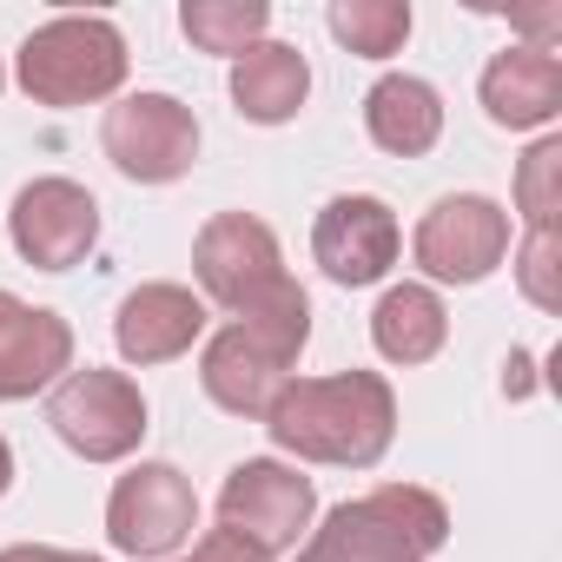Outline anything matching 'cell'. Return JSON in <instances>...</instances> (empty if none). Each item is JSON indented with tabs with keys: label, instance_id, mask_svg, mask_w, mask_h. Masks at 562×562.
<instances>
[{
	"label": "cell",
	"instance_id": "cell-5",
	"mask_svg": "<svg viewBox=\"0 0 562 562\" xmlns=\"http://www.w3.org/2000/svg\"><path fill=\"white\" fill-rule=\"evenodd\" d=\"M47 424H54V437H60L74 457H87V463H120V457H133L139 437H146V397H139V384H133L126 371L87 364V371H67V378L54 384Z\"/></svg>",
	"mask_w": 562,
	"mask_h": 562
},
{
	"label": "cell",
	"instance_id": "cell-19",
	"mask_svg": "<svg viewBox=\"0 0 562 562\" xmlns=\"http://www.w3.org/2000/svg\"><path fill=\"white\" fill-rule=\"evenodd\" d=\"M179 27H186V41L199 47V54H245V47H258L265 41V27H271V8L265 0H186L179 8Z\"/></svg>",
	"mask_w": 562,
	"mask_h": 562
},
{
	"label": "cell",
	"instance_id": "cell-9",
	"mask_svg": "<svg viewBox=\"0 0 562 562\" xmlns=\"http://www.w3.org/2000/svg\"><path fill=\"white\" fill-rule=\"evenodd\" d=\"M192 271H199V292L212 305H225L232 318L251 312L258 299H271L285 285V258H278V238L265 218L251 212H218L199 225L192 238Z\"/></svg>",
	"mask_w": 562,
	"mask_h": 562
},
{
	"label": "cell",
	"instance_id": "cell-15",
	"mask_svg": "<svg viewBox=\"0 0 562 562\" xmlns=\"http://www.w3.org/2000/svg\"><path fill=\"white\" fill-rule=\"evenodd\" d=\"M483 113L509 133H536L562 113V60L536 54V47H503L483 67Z\"/></svg>",
	"mask_w": 562,
	"mask_h": 562
},
{
	"label": "cell",
	"instance_id": "cell-25",
	"mask_svg": "<svg viewBox=\"0 0 562 562\" xmlns=\"http://www.w3.org/2000/svg\"><path fill=\"white\" fill-rule=\"evenodd\" d=\"M516 27H529V34H536L529 47H536V54H549V41L562 34V14H555V8H522V14H516Z\"/></svg>",
	"mask_w": 562,
	"mask_h": 562
},
{
	"label": "cell",
	"instance_id": "cell-22",
	"mask_svg": "<svg viewBox=\"0 0 562 562\" xmlns=\"http://www.w3.org/2000/svg\"><path fill=\"white\" fill-rule=\"evenodd\" d=\"M516 212L529 225H555L562 212V139H536L516 166Z\"/></svg>",
	"mask_w": 562,
	"mask_h": 562
},
{
	"label": "cell",
	"instance_id": "cell-23",
	"mask_svg": "<svg viewBox=\"0 0 562 562\" xmlns=\"http://www.w3.org/2000/svg\"><path fill=\"white\" fill-rule=\"evenodd\" d=\"M179 562H271V555L251 549V542L232 536V529H205V536L192 542V555H179Z\"/></svg>",
	"mask_w": 562,
	"mask_h": 562
},
{
	"label": "cell",
	"instance_id": "cell-27",
	"mask_svg": "<svg viewBox=\"0 0 562 562\" xmlns=\"http://www.w3.org/2000/svg\"><path fill=\"white\" fill-rule=\"evenodd\" d=\"M0 87H8V67H0Z\"/></svg>",
	"mask_w": 562,
	"mask_h": 562
},
{
	"label": "cell",
	"instance_id": "cell-13",
	"mask_svg": "<svg viewBox=\"0 0 562 562\" xmlns=\"http://www.w3.org/2000/svg\"><path fill=\"white\" fill-rule=\"evenodd\" d=\"M74 371V325L47 305L0 292V404L54 391Z\"/></svg>",
	"mask_w": 562,
	"mask_h": 562
},
{
	"label": "cell",
	"instance_id": "cell-11",
	"mask_svg": "<svg viewBox=\"0 0 562 562\" xmlns=\"http://www.w3.org/2000/svg\"><path fill=\"white\" fill-rule=\"evenodd\" d=\"M8 238L27 265L41 271H67L80 265L93 245H100V205L87 186L74 179H34L14 192V212H8Z\"/></svg>",
	"mask_w": 562,
	"mask_h": 562
},
{
	"label": "cell",
	"instance_id": "cell-4",
	"mask_svg": "<svg viewBox=\"0 0 562 562\" xmlns=\"http://www.w3.org/2000/svg\"><path fill=\"white\" fill-rule=\"evenodd\" d=\"M21 87L34 106H93L126 87V41L100 14H60L21 41Z\"/></svg>",
	"mask_w": 562,
	"mask_h": 562
},
{
	"label": "cell",
	"instance_id": "cell-21",
	"mask_svg": "<svg viewBox=\"0 0 562 562\" xmlns=\"http://www.w3.org/2000/svg\"><path fill=\"white\" fill-rule=\"evenodd\" d=\"M516 285L536 312H562V225H529L516 245Z\"/></svg>",
	"mask_w": 562,
	"mask_h": 562
},
{
	"label": "cell",
	"instance_id": "cell-26",
	"mask_svg": "<svg viewBox=\"0 0 562 562\" xmlns=\"http://www.w3.org/2000/svg\"><path fill=\"white\" fill-rule=\"evenodd\" d=\"M14 490V450H8V437H0V496Z\"/></svg>",
	"mask_w": 562,
	"mask_h": 562
},
{
	"label": "cell",
	"instance_id": "cell-24",
	"mask_svg": "<svg viewBox=\"0 0 562 562\" xmlns=\"http://www.w3.org/2000/svg\"><path fill=\"white\" fill-rule=\"evenodd\" d=\"M0 562H100L87 549H47V542H14V549H0Z\"/></svg>",
	"mask_w": 562,
	"mask_h": 562
},
{
	"label": "cell",
	"instance_id": "cell-16",
	"mask_svg": "<svg viewBox=\"0 0 562 562\" xmlns=\"http://www.w3.org/2000/svg\"><path fill=\"white\" fill-rule=\"evenodd\" d=\"M305 93H312V67H305V54L292 41H258V47H245L232 60V106L251 126H285V120H299Z\"/></svg>",
	"mask_w": 562,
	"mask_h": 562
},
{
	"label": "cell",
	"instance_id": "cell-8",
	"mask_svg": "<svg viewBox=\"0 0 562 562\" xmlns=\"http://www.w3.org/2000/svg\"><path fill=\"white\" fill-rule=\"evenodd\" d=\"M411 258L437 278V285H483V278L509 258V212L483 192H450L417 218Z\"/></svg>",
	"mask_w": 562,
	"mask_h": 562
},
{
	"label": "cell",
	"instance_id": "cell-1",
	"mask_svg": "<svg viewBox=\"0 0 562 562\" xmlns=\"http://www.w3.org/2000/svg\"><path fill=\"white\" fill-rule=\"evenodd\" d=\"M265 430L278 450L305 463L371 470L397 437V397L378 371H331V378H292L271 397Z\"/></svg>",
	"mask_w": 562,
	"mask_h": 562
},
{
	"label": "cell",
	"instance_id": "cell-7",
	"mask_svg": "<svg viewBox=\"0 0 562 562\" xmlns=\"http://www.w3.org/2000/svg\"><path fill=\"white\" fill-rule=\"evenodd\" d=\"M312 509H318L312 476H299L292 463H278V457H245L225 476V490H218V529L245 536L265 555L299 549V536L312 529Z\"/></svg>",
	"mask_w": 562,
	"mask_h": 562
},
{
	"label": "cell",
	"instance_id": "cell-17",
	"mask_svg": "<svg viewBox=\"0 0 562 562\" xmlns=\"http://www.w3.org/2000/svg\"><path fill=\"white\" fill-rule=\"evenodd\" d=\"M364 133L384 153H397V159H424L443 139V100H437V87L417 80V74H384L364 93Z\"/></svg>",
	"mask_w": 562,
	"mask_h": 562
},
{
	"label": "cell",
	"instance_id": "cell-20",
	"mask_svg": "<svg viewBox=\"0 0 562 562\" xmlns=\"http://www.w3.org/2000/svg\"><path fill=\"white\" fill-rule=\"evenodd\" d=\"M331 34L345 54H364V60H391L404 41H411V8L404 0H331Z\"/></svg>",
	"mask_w": 562,
	"mask_h": 562
},
{
	"label": "cell",
	"instance_id": "cell-2",
	"mask_svg": "<svg viewBox=\"0 0 562 562\" xmlns=\"http://www.w3.org/2000/svg\"><path fill=\"white\" fill-rule=\"evenodd\" d=\"M305 338H312V299L299 278H285L271 299H258L251 312H238L225 331L205 338V358H199L205 397L232 417H265L271 397L292 384Z\"/></svg>",
	"mask_w": 562,
	"mask_h": 562
},
{
	"label": "cell",
	"instance_id": "cell-10",
	"mask_svg": "<svg viewBox=\"0 0 562 562\" xmlns=\"http://www.w3.org/2000/svg\"><path fill=\"white\" fill-rule=\"evenodd\" d=\"M199 529V496L172 463H133L106 496V536L120 555H172Z\"/></svg>",
	"mask_w": 562,
	"mask_h": 562
},
{
	"label": "cell",
	"instance_id": "cell-6",
	"mask_svg": "<svg viewBox=\"0 0 562 562\" xmlns=\"http://www.w3.org/2000/svg\"><path fill=\"white\" fill-rule=\"evenodd\" d=\"M100 146L106 159L139 179V186H172L192 172L199 159V120L192 106H179L172 93H126L120 106H106L100 120Z\"/></svg>",
	"mask_w": 562,
	"mask_h": 562
},
{
	"label": "cell",
	"instance_id": "cell-18",
	"mask_svg": "<svg viewBox=\"0 0 562 562\" xmlns=\"http://www.w3.org/2000/svg\"><path fill=\"white\" fill-rule=\"evenodd\" d=\"M450 338V312L430 285H391L371 312V345L391 364H430Z\"/></svg>",
	"mask_w": 562,
	"mask_h": 562
},
{
	"label": "cell",
	"instance_id": "cell-14",
	"mask_svg": "<svg viewBox=\"0 0 562 562\" xmlns=\"http://www.w3.org/2000/svg\"><path fill=\"white\" fill-rule=\"evenodd\" d=\"M199 331H205V299L186 285H139L120 299L113 318V345L126 364H172L199 345Z\"/></svg>",
	"mask_w": 562,
	"mask_h": 562
},
{
	"label": "cell",
	"instance_id": "cell-12",
	"mask_svg": "<svg viewBox=\"0 0 562 562\" xmlns=\"http://www.w3.org/2000/svg\"><path fill=\"white\" fill-rule=\"evenodd\" d=\"M397 245H404L397 212L384 199H371V192L331 199L318 212V225H312V258L325 265L331 285H351V292L358 285H378V278L397 265Z\"/></svg>",
	"mask_w": 562,
	"mask_h": 562
},
{
	"label": "cell",
	"instance_id": "cell-3",
	"mask_svg": "<svg viewBox=\"0 0 562 562\" xmlns=\"http://www.w3.org/2000/svg\"><path fill=\"white\" fill-rule=\"evenodd\" d=\"M450 542L443 496L417 483H384L358 503H338L299 549V562H430Z\"/></svg>",
	"mask_w": 562,
	"mask_h": 562
}]
</instances>
